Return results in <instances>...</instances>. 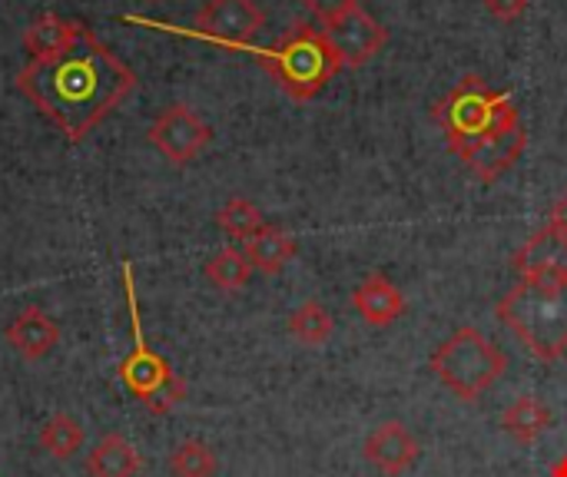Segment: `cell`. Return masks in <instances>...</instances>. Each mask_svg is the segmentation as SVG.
Listing matches in <instances>:
<instances>
[{
	"mask_svg": "<svg viewBox=\"0 0 567 477\" xmlns=\"http://www.w3.org/2000/svg\"><path fill=\"white\" fill-rule=\"evenodd\" d=\"M362 455L372 468H379L382 475L399 477L405 475L419 458H422V448L415 442V435L402 425V422H385L379 425L365 445H362Z\"/></svg>",
	"mask_w": 567,
	"mask_h": 477,
	"instance_id": "cell-10",
	"label": "cell"
},
{
	"mask_svg": "<svg viewBox=\"0 0 567 477\" xmlns=\"http://www.w3.org/2000/svg\"><path fill=\"white\" fill-rule=\"evenodd\" d=\"M432 372L435 379L458 395L462 402H478L488 388H495L502 382V375L508 372V359L505 352L488 342V335H482L475 325H462L455 329L432 355Z\"/></svg>",
	"mask_w": 567,
	"mask_h": 477,
	"instance_id": "cell-6",
	"label": "cell"
},
{
	"mask_svg": "<svg viewBox=\"0 0 567 477\" xmlns=\"http://www.w3.org/2000/svg\"><path fill=\"white\" fill-rule=\"evenodd\" d=\"M555 477H567V458H561V465L555 468Z\"/></svg>",
	"mask_w": 567,
	"mask_h": 477,
	"instance_id": "cell-27",
	"label": "cell"
},
{
	"mask_svg": "<svg viewBox=\"0 0 567 477\" xmlns=\"http://www.w3.org/2000/svg\"><path fill=\"white\" fill-rule=\"evenodd\" d=\"M243 252L249 256L256 272L279 276L289 266V259L296 256V239L289 232H282L279 226H262L252 239H246Z\"/></svg>",
	"mask_w": 567,
	"mask_h": 477,
	"instance_id": "cell-17",
	"label": "cell"
},
{
	"mask_svg": "<svg viewBox=\"0 0 567 477\" xmlns=\"http://www.w3.org/2000/svg\"><path fill=\"white\" fill-rule=\"evenodd\" d=\"M289 332H292V339H299L302 345L319 349V345H326L329 335L336 332V322H332L329 309H326L322 302L312 299V302H302V305L289 315Z\"/></svg>",
	"mask_w": 567,
	"mask_h": 477,
	"instance_id": "cell-21",
	"label": "cell"
},
{
	"mask_svg": "<svg viewBox=\"0 0 567 477\" xmlns=\"http://www.w3.org/2000/svg\"><path fill=\"white\" fill-rule=\"evenodd\" d=\"M435 123L445 129L449 149L465 159L478 143L518 123V106L508 93H498L478 73L462 76V83L432 106Z\"/></svg>",
	"mask_w": 567,
	"mask_h": 477,
	"instance_id": "cell-4",
	"label": "cell"
},
{
	"mask_svg": "<svg viewBox=\"0 0 567 477\" xmlns=\"http://www.w3.org/2000/svg\"><path fill=\"white\" fill-rule=\"evenodd\" d=\"M146 139L156 153H163L173 166L193 163L213 139L209 123H203L189 106L169 103L146 129Z\"/></svg>",
	"mask_w": 567,
	"mask_h": 477,
	"instance_id": "cell-8",
	"label": "cell"
},
{
	"mask_svg": "<svg viewBox=\"0 0 567 477\" xmlns=\"http://www.w3.org/2000/svg\"><path fill=\"white\" fill-rule=\"evenodd\" d=\"M512 266L522 279H567V242L551 226H545L512 256Z\"/></svg>",
	"mask_w": 567,
	"mask_h": 477,
	"instance_id": "cell-12",
	"label": "cell"
},
{
	"mask_svg": "<svg viewBox=\"0 0 567 477\" xmlns=\"http://www.w3.org/2000/svg\"><path fill=\"white\" fill-rule=\"evenodd\" d=\"M302 7H309L319 20H336L339 13H346V10H352V7H359V0H302Z\"/></svg>",
	"mask_w": 567,
	"mask_h": 477,
	"instance_id": "cell-24",
	"label": "cell"
},
{
	"mask_svg": "<svg viewBox=\"0 0 567 477\" xmlns=\"http://www.w3.org/2000/svg\"><path fill=\"white\" fill-rule=\"evenodd\" d=\"M80 30H83V23H76V20H66L60 13H40L23 33V50L30 53V60L63 53L80 37Z\"/></svg>",
	"mask_w": 567,
	"mask_h": 477,
	"instance_id": "cell-16",
	"label": "cell"
},
{
	"mask_svg": "<svg viewBox=\"0 0 567 477\" xmlns=\"http://www.w3.org/2000/svg\"><path fill=\"white\" fill-rule=\"evenodd\" d=\"M120 272H123V295H126V309H130V329H133V349L120 362V379L150 415H169L186 398V382L173 372V365L159 352L150 349V342L143 335L136 276H133L130 259H123Z\"/></svg>",
	"mask_w": 567,
	"mask_h": 477,
	"instance_id": "cell-5",
	"label": "cell"
},
{
	"mask_svg": "<svg viewBox=\"0 0 567 477\" xmlns=\"http://www.w3.org/2000/svg\"><path fill=\"white\" fill-rule=\"evenodd\" d=\"M485 10H488L495 20H505V23H512V20L525 17V10H528V0H485Z\"/></svg>",
	"mask_w": 567,
	"mask_h": 477,
	"instance_id": "cell-25",
	"label": "cell"
},
{
	"mask_svg": "<svg viewBox=\"0 0 567 477\" xmlns=\"http://www.w3.org/2000/svg\"><path fill=\"white\" fill-rule=\"evenodd\" d=\"M262 27L266 13L256 0H206L193 20V37L246 50Z\"/></svg>",
	"mask_w": 567,
	"mask_h": 477,
	"instance_id": "cell-7",
	"label": "cell"
},
{
	"mask_svg": "<svg viewBox=\"0 0 567 477\" xmlns=\"http://www.w3.org/2000/svg\"><path fill=\"white\" fill-rule=\"evenodd\" d=\"M143 468V458L136 445H130L120 432L103 435L93 452L86 455V475L90 477H136Z\"/></svg>",
	"mask_w": 567,
	"mask_h": 477,
	"instance_id": "cell-15",
	"label": "cell"
},
{
	"mask_svg": "<svg viewBox=\"0 0 567 477\" xmlns=\"http://www.w3.org/2000/svg\"><path fill=\"white\" fill-rule=\"evenodd\" d=\"M216 226H219L229 239L246 242V239H252V236L266 226V219H262V212H259L256 203H249V199H243V196H233V199H226V203L219 206Z\"/></svg>",
	"mask_w": 567,
	"mask_h": 477,
	"instance_id": "cell-22",
	"label": "cell"
},
{
	"mask_svg": "<svg viewBox=\"0 0 567 477\" xmlns=\"http://www.w3.org/2000/svg\"><path fill=\"white\" fill-rule=\"evenodd\" d=\"M83 442H86V435H83L80 422L66 412L50 415L40 428V452H47L56 462H70L83 448Z\"/></svg>",
	"mask_w": 567,
	"mask_h": 477,
	"instance_id": "cell-19",
	"label": "cell"
},
{
	"mask_svg": "<svg viewBox=\"0 0 567 477\" xmlns=\"http://www.w3.org/2000/svg\"><path fill=\"white\" fill-rule=\"evenodd\" d=\"M495 315L535 359L555 362L567 352V279H518Z\"/></svg>",
	"mask_w": 567,
	"mask_h": 477,
	"instance_id": "cell-2",
	"label": "cell"
},
{
	"mask_svg": "<svg viewBox=\"0 0 567 477\" xmlns=\"http://www.w3.org/2000/svg\"><path fill=\"white\" fill-rule=\"evenodd\" d=\"M548 226H551V229H555V232H558V236L567 242V189L561 193V199L555 203V209H551V222H548Z\"/></svg>",
	"mask_w": 567,
	"mask_h": 477,
	"instance_id": "cell-26",
	"label": "cell"
},
{
	"mask_svg": "<svg viewBox=\"0 0 567 477\" xmlns=\"http://www.w3.org/2000/svg\"><path fill=\"white\" fill-rule=\"evenodd\" d=\"M502 428H505L518 445H535V442L551 428V412H548V405H545L542 398L522 395L515 405L505 408Z\"/></svg>",
	"mask_w": 567,
	"mask_h": 477,
	"instance_id": "cell-18",
	"label": "cell"
},
{
	"mask_svg": "<svg viewBox=\"0 0 567 477\" xmlns=\"http://www.w3.org/2000/svg\"><path fill=\"white\" fill-rule=\"evenodd\" d=\"M352 309L375 329H389L405 315V295L399 292L395 282H389L382 272H372L355 292H352Z\"/></svg>",
	"mask_w": 567,
	"mask_h": 477,
	"instance_id": "cell-14",
	"label": "cell"
},
{
	"mask_svg": "<svg viewBox=\"0 0 567 477\" xmlns=\"http://www.w3.org/2000/svg\"><path fill=\"white\" fill-rule=\"evenodd\" d=\"M252 53L279 83V90L289 93L292 100H316L342 70L332 40L326 37V30L312 23H296L289 33L279 37V43L252 46Z\"/></svg>",
	"mask_w": 567,
	"mask_h": 477,
	"instance_id": "cell-3",
	"label": "cell"
},
{
	"mask_svg": "<svg viewBox=\"0 0 567 477\" xmlns=\"http://www.w3.org/2000/svg\"><path fill=\"white\" fill-rule=\"evenodd\" d=\"M206 279H209V286H216L219 292H239V289H246L249 286V279H252V262H249V256L243 252V249H219L209 262H206Z\"/></svg>",
	"mask_w": 567,
	"mask_h": 477,
	"instance_id": "cell-20",
	"label": "cell"
},
{
	"mask_svg": "<svg viewBox=\"0 0 567 477\" xmlns=\"http://www.w3.org/2000/svg\"><path fill=\"white\" fill-rule=\"evenodd\" d=\"M216 471H219V462L206 442L189 438V442L176 445L169 455V475L173 477H216Z\"/></svg>",
	"mask_w": 567,
	"mask_h": 477,
	"instance_id": "cell-23",
	"label": "cell"
},
{
	"mask_svg": "<svg viewBox=\"0 0 567 477\" xmlns=\"http://www.w3.org/2000/svg\"><path fill=\"white\" fill-rule=\"evenodd\" d=\"M525 146H528V133H525V126H522V120H518V123H512L508 129H502V133L488 136L485 143H478V146L465 156V163H468V169H472L478 179L495 183L498 176H505V173L522 159Z\"/></svg>",
	"mask_w": 567,
	"mask_h": 477,
	"instance_id": "cell-13",
	"label": "cell"
},
{
	"mask_svg": "<svg viewBox=\"0 0 567 477\" xmlns=\"http://www.w3.org/2000/svg\"><path fill=\"white\" fill-rule=\"evenodd\" d=\"M17 90L66 143H83L136 90V73L83 23L63 53L30 60L17 73Z\"/></svg>",
	"mask_w": 567,
	"mask_h": 477,
	"instance_id": "cell-1",
	"label": "cell"
},
{
	"mask_svg": "<svg viewBox=\"0 0 567 477\" xmlns=\"http://www.w3.org/2000/svg\"><path fill=\"white\" fill-rule=\"evenodd\" d=\"M326 37L332 40L342 66H365L389 43V30L365 7H352L336 20H329Z\"/></svg>",
	"mask_w": 567,
	"mask_h": 477,
	"instance_id": "cell-9",
	"label": "cell"
},
{
	"mask_svg": "<svg viewBox=\"0 0 567 477\" xmlns=\"http://www.w3.org/2000/svg\"><path fill=\"white\" fill-rule=\"evenodd\" d=\"M3 339L23 362H40L60 345V325L40 305H27L7 322Z\"/></svg>",
	"mask_w": 567,
	"mask_h": 477,
	"instance_id": "cell-11",
	"label": "cell"
}]
</instances>
